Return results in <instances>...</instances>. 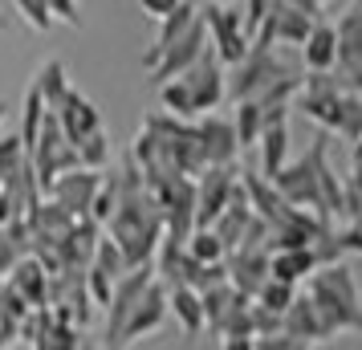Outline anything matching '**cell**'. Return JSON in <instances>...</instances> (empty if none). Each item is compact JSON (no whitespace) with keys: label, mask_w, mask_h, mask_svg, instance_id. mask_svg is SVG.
Returning a JSON list of instances; mask_svg holds the SVG:
<instances>
[{"label":"cell","mask_w":362,"mask_h":350,"mask_svg":"<svg viewBox=\"0 0 362 350\" xmlns=\"http://www.w3.org/2000/svg\"><path fill=\"white\" fill-rule=\"evenodd\" d=\"M273 187L285 196V204L305 208L313 216H322V220L342 216V180L329 167V134L322 131L301 159H289L273 175Z\"/></svg>","instance_id":"cell-1"},{"label":"cell","mask_w":362,"mask_h":350,"mask_svg":"<svg viewBox=\"0 0 362 350\" xmlns=\"http://www.w3.org/2000/svg\"><path fill=\"white\" fill-rule=\"evenodd\" d=\"M305 298L313 301V310L322 314L329 338L338 334H362V293L354 273L338 261V265H317L305 281Z\"/></svg>","instance_id":"cell-2"},{"label":"cell","mask_w":362,"mask_h":350,"mask_svg":"<svg viewBox=\"0 0 362 350\" xmlns=\"http://www.w3.org/2000/svg\"><path fill=\"white\" fill-rule=\"evenodd\" d=\"M228 98V78H224V66L216 62V53L208 49L196 66L171 78V82L159 86V102H163L167 115L175 118H199V115H212L220 102Z\"/></svg>","instance_id":"cell-3"},{"label":"cell","mask_w":362,"mask_h":350,"mask_svg":"<svg viewBox=\"0 0 362 350\" xmlns=\"http://www.w3.org/2000/svg\"><path fill=\"white\" fill-rule=\"evenodd\" d=\"M236 74H232L228 82V98L232 102H245V98H261V94H269L273 86L289 82V78H301L293 69V62H285L281 57V49L273 45V49H252L245 53V62L240 66H232Z\"/></svg>","instance_id":"cell-4"},{"label":"cell","mask_w":362,"mask_h":350,"mask_svg":"<svg viewBox=\"0 0 362 350\" xmlns=\"http://www.w3.org/2000/svg\"><path fill=\"white\" fill-rule=\"evenodd\" d=\"M204 13V29H208V49L216 53V62L220 66H240L245 62V53L252 49V37L245 29V17L228 8V4H204L199 8Z\"/></svg>","instance_id":"cell-5"},{"label":"cell","mask_w":362,"mask_h":350,"mask_svg":"<svg viewBox=\"0 0 362 350\" xmlns=\"http://www.w3.org/2000/svg\"><path fill=\"white\" fill-rule=\"evenodd\" d=\"M155 281V269L151 265H139V269H127L122 277L115 281V289H110V298H106V350H118V334H122V326H127V317H131V310L139 305V298H143V289Z\"/></svg>","instance_id":"cell-6"},{"label":"cell","mask_w":362,"mask_h":350,"mask_svg":"<svg viewBox=\"0 0 362 350\" xmlns=\"http://www.w3.org/2000/svg\"><path fill=\"white\" fill-rule=\"evenodd\" d=\"M204 53H208V29H204V13H199L196 25H192L180 41H171V45H167L155 62H147L143 69L151 74V82H155V86H163V82H171V78L187 74V69L196 66Z\"/></svg>","instance_id":"cell-7"},{"label":"cell","mask_w":362,"mask_h":350,"mask_svg":"<svg viewBox=\"0 0 362 350\" xmlns=\"http://www.w3.org/2000/svg\"><path fill=\"white\" fill-rule=\"evenodd\" d=\"M240 187V171L232 167H204L196 175V228H212V220L228 208L232 192Z\"/></svg>","instance_id":"cell-8"},{"label":"cell","mask_w":362,"mask_h":350,"mask_svg":"<svg viewBox=\"0 0 362 350\" xmlns=\"http://www.w3.org/2000/svg\"><path fill=\"white\" fill-rule=\"evenodd\" d=\"M163 322H167V285L155 277V281L143 289L139 305L131 310V317H127L122 334H118V350L131 346V342H143V338H151V334L159 330Z\"/></svg>","instance_id":"cell-9"},{"label":"cell","mask_w":362,"mask_h":350,"mask_svg":"<svg viewBox=\"0 0 362 350\" xmlns=\"http://www.w3.org/2000/svg\"><path fill=\"white\" fill-rule=\"evenodd\" d=\"M102 184V171H90V167H74V171H66V175H57L49 184V200H57L62 208H66L74 220H86L90 216V204H94V192H98Z\"/></svg>","instance_id":"cell-10"},{"label":"cell","mask_w":362,"mask_h":350,"mask_svg":"<svg viewBox=\"0 0 362 350\" xmlns=\"http://www.w3.org/2000/svg\"><path fill=\"white\" fill-rule=\"evenodd\" d=\"M53 115H57V122H62V131H66V139L74 143V147L82 143L86 134L102 131V110L86 98L78 86H69L66 94H62V102L53 106Z\"/></svg>","instance_id":"cell-11"},{"label":"cell","mask_w":362,"mask_h":350,"mask_svg":"<svg viewBox=\"0 0 362 350\" xmlns=\"http://www.w3.org/2000/svg\"><path fill=\"white\" fill-rule=\"evenodd\" d=\"M196 134H199V147H204L208 167H232L236 163L240 143H236V131H232V118L199 115L196 118Z\"/></svg>","instance_id":"cell-12"},{"label":"cell","mask_w":362,"mask_h":350,"mask_svg":"<svg viewBox=\"0 0 362 350\" xmlns=\"http://www.w3.org/2000/svg\"><path fill=\"white\" fill-rule=\"evenodd\" d=\"M228 265V285L240 289L245 298H257V289L269 281V249H236L224 257Z\"/></svg>","instance_id":"cell-13"},{"label":"cell","mask_w":362,"mask_h":350,"mask_svg":"<svg viewBox=\"0 0 362 350\" xmlns=\"http://www.w3.org/2000/svg\"><path fill=\"white\" fill-rule=\"evenodd\" d=\"M49 281H53V273L41 265L37 257H21L4 285H13L21 298L33 305V310H45V305H49Z\"/></svg>","instance_id":"cell-14"},{"label":"cell","mask_w":362,"mask_h":350,"mask_svg":"<svg viewBox=\"0 0 362 350\" xmlns=\"http://www.w3.org/2000/svg\"><path fill=\"white\" fill-rule=\"evenodd\" d=\"M281 334L285 338H297V342H329V334H326V326H322V314L313 310V301L305 298V293H297L293 298V305L281 314Z\"/></svg>","instance_id":"cell-15"},{"label":"cell","mask_w":362,"mask_h":350,"mask_svg":"<svg viewBox=\"0 0 362 350\" xmlns=\"http://www.w3.org/2000/svg\"><path fill=\"white\" fill-rule=\"evenodd\" d=\"M301 66L310 74H329L338 66V33L329 21H313L310 37L301 41Z\"/></svg>","instance_id":"cell-16"},{"label":"cell","mask_w":362,"mask_h":350,"mask_svg":"<svg viewBox=\"0 0 362 350\" xmlns=\"http://www.w3.org/2000/svg\"><path fill=\"white\" fill-rule=\"evenodd\" d=\"M167 317H175L187 338H199L208 330L204 326V301H199V293L192 285H171L167 289Z\"/></svg>","instance_id":"cell-17"},{"label":"cell","mask_w":362,"mask_h":350,"mask_svg":"<svg viewBox=\"0 0 362 350\" xmlns=\"http://www.w3.org/2000/svg\"><path fill=\"white\" fill-rule=\"evenodd\" d=\"M257 147H261V175L264 180H273L281 167L289 163V118H273V122H264Z\"/></svg>","instance_id":"cell-18"},{"label":"cell","mask_w":362,"mask_h":350,"mask_svg":"<svg viewBox=\"0 0 362 350\" xmlns=\"http://www.w3.org/2000/svg\"><path fill=\"white\" fill-rule=\"evenodd\" d=\"M196 21H199V4H196V0H183L175 13H167V17L159 21V33H155V41H151V49L143 53V66H147V62H155V57L171 45V41H180V37L187 33Z\"/></svg>","instance_id":"cell-19"},{"label":"cell","mask_w":362,"mask_h":350,"mask_svg":"<svg viewBox=\"0 0 362 350\" xmlns=\"http://www.w3.org/2000/svg\"><path fill=\"white\" fill-rule=\"evenodd\" d=\"M313 269H317L313 249H277V252H269V277H277V281L301 285V281H310Z\"/></svg>","instance_id":"cell-20"},{"label":"cell","mask_w":362,"mask_h":350,"mask_svg":"<svg viewBox=\"0 0 362 350\" xmlns=\"http://www.w3.org/2000/svg\"><path fill=\"white\" fill-rule=\"evenodd\" d=\"M334 33H338V69L342 74L358 69L362 66V8L358 4L334 25Z\"/></svg>","instance_id":"cell-21"},{"label":"cell","mask_w":362,"mask_h":350,"mask_svg":"<svg viewBox=\"0 0 362 350\" xmlns=\"http://www.w3.org/2000/svg\"><path fill=\"white\" fill-rule=\"evenodd\" d=\"M199 301H204V326L216 334L220 326H224V317H228L232 310H240V305H245V301H252V298H245L240 289H232L228 281H220V285H212V289H204V293H199Z\"/></svg>","instance_id":"cell-22"},{"label":"cell","mask_w":362,"mask_h":350,"mask_svg":"<svg viewBox=\"0 0 362 350\" xmlns=\"http://www.w3.org/2000/svg\"><path fill=\"white\" fill-rule=\"evenodd\" d=\"M45 115H49V106H45V98H41V90L29 82V90H25V102H21V131H17L25 155H33L37 139H41V122H45Z\"/></svg>","instance_id":"cell-23"},{"label":"cell","mask_w":362,"mask_h":350,"mask_svg":"<svg viewBox=\"0 0 362 350\" xmlns=\"http://www.w3.org/2000/svg\"><path fill=\"white\" fill-rule=\"evenodd\" d=\"M232 131H236V143H240V151H245V147H257V139H261V131H264V110H261V102H257V98L236 102Z\"/></svg>","instance_id":"cell-24"},{"label":"cell","mask_w":362,"mask_h":350,"mask_svg":"<svg viewBox=\"0 0 362 350\" xmlns=\"http://www.w3.org/2000/svg\"><path fill=\"white\" fill-rule=\"evenodd\" d=\"M33 86L41 90L45 106L53 110V106L62 102V94L69 90V69H66V62H62V57H49V62H45V66L33 74Z\"/></svg>","instance_id":"cell-25"},{"label":"cell","mask_w":362,"mask_h":350,"mask_svg":"<svg viewBox=\"0 0 362 350\" xmlns=\"http://www.w3.org/2000/svg\"><path fill=\"white\" fill-rule=\"evenodd\" d=\"M183 249H187V257L199 261V265H220V261L228 257L224 245H220V236H216L212 228H192V236L183 240Z\"/></svg>","instance_id":"cell-26"},{"label":"cell","mask_w":362,"mask_h":350,"mask_svg":"<svg viewBox=\"0 0 362 350\" xmlns=\"http://www.w3.org/2000/svg\"><path fill=\"white\" fill-rule=\"evenodd\" d=\"M329 134H342L346 143H354V139L362 134V98H354L350 90H346L342 102H338V115H334Z\"/></svg>","instance_id":"cell-27"},{"label":"cell","mask_w":362,"mask_h":350,"mask_svg":"<svg viewBox=\"0 0 362 350\" xmlns=\"http://www.w3.org/2000/svg\"><path fill=\"white\" fill-rule=\"evenodd\" d=\"M293 298H297V285H289V281H277V277H269V281L257 289V305L261 310H273V314H285L289 305H293Z\"/></svg>","instance_id":"cell-28"},{"label":"cell","mask_w":362,"mask_h":350,"mask_svg":"<svg viewBox=\"0 0 362 350\" xmlns=\"http://www.w3.org/2000/svg\"><path fill=\"white\" fill-rule=\"evenodd\" d=\"M78 159H82V167H90V171H102V167L110 163V139H106V127L94 134H86L82 143H78Z\"/></svg>","instance_id":"cell-29"},{"label":"cell","mask_w":362,"mask_h":350,"mask_svg":"<svg viewBox=\"0 0 362 350\" xmlns=\"http://www.w3.org/2000/svg\"><path fill=\"white\" fill-rule=\"evenodd\" d=\"M115 208H118V175H102V184H98V192H94V204H90V216L86 220L106 224V220L115 216Z\"/></svg>","instance_id":"cell-30"},{"label":"cell","mask_w":362,"mask_h":350,"mask_svg":"<svg viewBox=\"0 0 362 350\" xmlns=\"http://www.w3.org/2000/svg\"><path fill=\"white\" fill-rule=\"evenodd\" d=\"M33 350H82V334H78V326L53 317V326L45 330V338H41Z\"/></svg>","instance_id":"cell-31"},{"label":"cell","mask_w":362,"mask_h":350,"mask_svg":"<svg viewBox=\"0 0 362 350\" xmlns=\"http://www.w3.org/2000/svg\"><path fill=\"white\" fill-rule=\"evenodd\" d=\"M13 4H17V13L25 17V25L37 29V33H49L53 25H57L49 13V0H13Z\"/></svg>","instance_id":"cell-32"},{"label":"cell","mask_w":362,"mask_h":350,"mask_svg":"<svg viewBox=\"0 0 362 350\" xmlns=\"http://www.w3.org/2000/svg\"><path fill=\"white\" fill-rule=\"evenodd\" d=\"M342 216L362 220V167H354V175L342 184Z\"/></svg>","instance_id":"cell-33"},{"label":"cell","mask_w":362,"mask_h":350,"mask_svg":"<svg viewBox=\"0 0 362 350\" xmlns=\"http://www.w3.org/2000/svg\"><path fill=\"white\" fill-rule=\"evenodd\" d=\"M273 4H277V0H245V13H240V17H245L248 37H252L257 29H261V21L269 17V13H273Z\"/></svg>","instance_id":"cell-34"},{"label":"cell","mask_w":362,"mask_h":350,"mask_svg":"<svg viewBox=\"0 0 362 350\" xmlns=\"http://www.w3.org/2000/svg\"><path fill=\"white\" fill-rule=\"evenodd\" d=\"M53 21H66L69 29H82V13H78V0H49Z\"/></svg>","instance_id":"cell-35"},{"label":"cell","mask_w":362,"mask_h":350,"mask_svg":"<svg viewBox=\"0 0 362 350\" xmlns=\"http://www.w3.org/2000/svg\"><path fill=\"white\" fill-rule=\"evenodd\" d=\"M338 245L342 252H362V220H350L346 228H338Z\"/></svg>","instance_id":"cell-36"},{"label":"cell","mask_w":362,"mask_h":350,"mask_svg":"<svg viewBox=\"0 0 362 350\" xmlns=\"http://www.w3.org/2000/svg\"><path fill=\"white\" fill-rule=\"evenodd\" d=\"M257 350H310L297 338H285V334H273V338H257Z\"/></svg>","instance_id":"cell-37"},{"label":"cell","mask_w":362,"mask_h":350,"mask_svg":"<svg viewBox=\"0 0 362 350\" xmlns=\"http://www.w3.org/2000/svg\"><path fill=\"white\" fill-rule=\"evenodd\" d=\"M139 4H143V13H147V17L163 21L167 13H175V8H180L183 0H139Z\"/></svg>","instance_id":"cell-38"},{"label":"cell","mask_w":362,"mask_h":350,"mask_svg":"<svg viewBox=\"0 0 362 350\" xmlns=\"http://www.w3.org/2000/svg\"><path fill=\"white\" fill-rule=\"evenodd\" d=\"M17 326H21L17 317L8 314V310H0V350H4L8 342H13V338H17Z\"/></svg>","instance_id":"cell-39"},{"label":"cell","mask_w":362,"mask_h":350,"mask_svg":"<svg viewBox=\"0 0 362 350\" xmlns=\"http://www.w3.org/2000/svg\"><path fill=\"white\" fill-rule=\"evenodd\" d=\"M220 350H257V338H220Z\"/></svg>","instance_id":"cell-40"},{"label":"cell","mask_w":362,"mask_h":350,"mask_svg":"<svg viewBox=\"0 0 362 350\" xmlns=\"http://www.w3.org/2000/svg\"><path fill=\"white\" fill-rule=\"evenodd\" d=\"M281 4H289V8H301V13H310V17H317V13H322V4H317V0H281Z\"/></svg>","instance_id":"cell-41"},{"label":"cell","mask_w":362,"mask_h":350,"mask_svg":"<svg viewBox=\"0 0 362 350\" xmlns=\"http://www.w3.org/2000/svg\"><path fill=\"white\" fill-rule=\"evenodd\" d=\"M354 167H362V134L354 139Z\"/></svg>","instance_id":"cell-42"},{"label":"cell","mask_w":362,"mask_h":350,"mask_svg":"<svg viewBox=\"0 0 362 350\" xmlns=\"http://www.w3.org/2000/svg\"><path fill=\"white\" fill-rule=\"evenodd\" d=\"M4 115H8V106H4V102H0V122H4Z\"/></svg>","instance_id":"cell-43"},{"label":"cell","mask_w":362,"mask_h":350,"mask_svg":"<svg viewBox=\"0 0 362 350\" xmlns=\"http://www.w3.org/2000/svg\"><path fill=\"white\" fill-rule=\"evenodd\" d=\"M4 25H8V21H4V13H0V29H4Z\"/></svg>","instance_id":"cell-44"},{"label":"cell","mask_w":362,"mask_h":350,"mask_svg":"<svg viewBox=\"0 0 362 350\" xmlns=\"http://www.w3.org/2000/svg\"><path fill=\"white\" fill-rule=\"evenodd\" d=\"M216 4H228V0H216Z\"/></svg>","instance_id":"cell-45"},{"label":"cell","mask_w":362,"mask_h":350,"mask_svg":"<svg viewBox=\"0 0 362 350\" xmlns=\"http://www.w3.org/2000/svg\"><path fill=\"white\" fill-rule=\"evenodd\" d=\"M317 4H326V0H317Z\"/></svg>","instance_id":"cell-46"},{"label":"cell","mask_w":362,"mask_h":350,"mask_svg":"<svg viewBox=\"0 0 362 350\" xmlns=\"http://www.w3.org/2000/svg\"><path fill=\"white\" fill-rule=\"evenodd\" d=\"M358 8H362V0H358Z\"/></svg>","instance_id":"cell-47"}]
</instances>
